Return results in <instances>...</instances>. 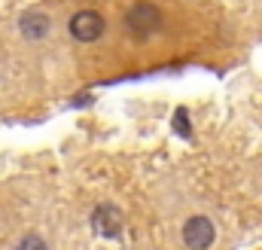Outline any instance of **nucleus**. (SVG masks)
Returning <instances> with one entry per match:
<instances>
[{"label":"nucleus","instance_id":"4","mask_svg":"<svg viewBox=\"0 0 262 250\" xmlns=\"http://www.w3.org/2000/svg\"><path fill=\"white\" fill-rule=\"evenodd\" d=\"M159 25V12L149 3H137L128 12V28L131 31H152Z\"/></svg>","mask_w":262,"mask_h":250},{"label":"nucleus","instance_id":"3","mask_svg":"<svg viewBox=\"0 0 262 250\" xmlns=\"http://www.w3.org/2000/svg\"><path fill=\"white\" fill-rule=\"evenodd\" d=\"M183 241L192 250L210 247V241H213V223H210L207 217H192V220L183 226Z\"/></svg>","mask_w":262,"mask_h":250},{"label":"nucleus","instance_id":"6","mask_svg":"<svg viewBox=\"0 0 262 250\" xmlns=\"http://www.w3.org/2000/svg\"><path fill=\"white\" fill-rule=\"evenodd\" d=\"M174 125H177V131H180L183 137H189V116H186V110H177V116H174Z\"/></svg>","mask_w":262,"mask_h":250},{"label":"nucleus","instance_id":"2","mask_svg":"<svg viewBox=\"0 0 262 250\" xmlns=\"http://www.w3.org/2000/svg\"><path fill=\"white\" fill-rule=\"evenodd\" d=\"M122 223H125V217H122V211L113 207V204H101V207L92 214V226H95V232L104 235V238H116V235L122 232Z\"/></svg>","mask_w":262,"mask_h":250},{"label":"nucleus","instance_id":"5","mask_svg":"<svg viewBox=\"0 0 262 250\" xmlns=\"http://www.w3.org/2000/svg\"><path fill=\"white\" fill-rule=\"evenodd\" d=\"M46 31H49V15L46 12H25L21 15V34L25 37H31V40H37V37H46Z\"/></svg>","mask_w":262,"mask_h":250},{"label":"nucleus","instance_id":"7","mask_svg":"<svg viewBox=\"0 0 262 250\" xmlns=\"http://www.w3.org/2000/svg\"><path fill=\"white\" fill-rule=\"evenodd\" d=\"M18 250H46V244L40 241V238H34V235H28L25 241H21V247Z\"/></svg>","mask_w":262,"mask_h":250},{"label":"nucleus","instance_id":"1","mask_svg":"<svg viewBox=\"0 0 262 250\" xmlns=\"http://www.w3.org/2000/svg\"><path fill=\"white\" fill-rule=\"evenodd\" d=\"M104 18L98 15V12H92V9H82V12H76L73 18H70V34L76 37V40H82V43H92V40H98L101 34H104Z\"/></svg>","mask_w":262,"mask_h":250}]
</instances>
